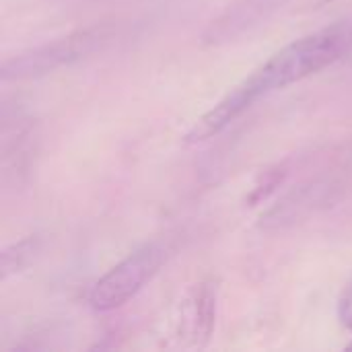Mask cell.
Returning <instances> with one entry per match:
<instances>
[{
	"mask_svg": "<svg viewBox=\"0 0 352 352\" xmlns=\"http://www.w3.org/2000/svg\"><path fill=\"white\" fill-rule=\"evenodd\" d=\"M283 175H285V171H270L268 175H264V179L254 188V192H252V196H250V202L256 204V202L264 200V198L283 182Z\"/></svg>",
	"mask_w": 352,
	"mask_h": 352,
	"instance_id": "obj_7",
	"label": "cell"
},
{
	"mask_svg": "<svg viewBox=\"0 0 352 352\" xmlns=\"http://www.w3.org/2000/svg\"><path fill=\"white\" fill-rule=\"evenodd\" d=\"M352 50V21H342L311 35H305L291 45L274 54L264 66H260L250 78L237 85L229 95L241 111L250 109L260 97L274 89H285L299 82L340 58Z\"/></svg>",
	"mask_w": 352,
	"mask_h": 352,
	"instance_id": "obj_1",
	"label": "cell"
},
{
	"mask_svg": "<svg viewBox=\"0 0 352 352\" xmlns=\"http://www.w3.org/2000/svg\"><path fill=\"white\" fill-rule=\"evenodd\" d=\"M322 2H328V0H322Z\"/></svg>",
	"mask_w": 352,
	"mask_h": 352,
	"instance_id": "obj_9",
	"label": "cell"
},
{
	"mask_svg": "<svg viewBox=\"0 0 352 352\" xmlns=\"http://www.w3.org/2000/svg\"><path fill=\"white\" fill-rule=\"evenodd\" d=\"M338 318H340V324L352 332V280L338 301Z\"/></svg>",
	"mask_w": 352,
	"mask_h": 352,
	"instance_id": "obj_8",
	"label": "cell"
},
{
	"mask_svg": "<svg viewBox=\"0 0 352 352\" xmlns=\"http://www.w3.org/2000/svg\"><path fill=\"white\" fill-rule=\"evenodd\" d=\"M39 241L35 237H27L14 245H10L8 250H4L2 254V278H8L10 272H19L23 270L29 260L33 258V254L37 252Z\"/></svg>",
	"mask_w": 352,
	"mask_h": 352,
	"instance_id": "obj_6",
	"label": "cell"
},
{
	"mask_svg": "<svg viewBox=\"0 0 352 352\" xmlns=\"http://www.w3.org/2000/svg\"><path fill=\"white\" fill-rule=\"evenodd\" d=\"M328 188L322 184H314V186H305L303 190L295 192L293 196H289L287 200H283L270 214L266 221L276 223V225H285V223H293L297 219H301L303 214H309L318 202H322L324 192Z\"/></svg>",
	"mask_w": 352,
	"mask_h": 352,
	"instance_id": "obj_5",
	"label": "cell"
},
{
	"mask_svg": "<svg viewBox=\"0 0 352 352\" xmlns=\"http://www.w3.org/2000/svg\"><path fill=\"white\" fill-rule=\"evenodd\" d=\"M99 37H101L99 29H87V31H80L76 35L54 41L50 45H43V47H39L27 56L6 60L2 66V76L4 78H10V76L21 78V76L43 74L47 70H54V68L68 64V62L85 56L87 52H91Z\"/></svg>",
	"mask_w": 352,
	"mask_h": 352,
	"instance_id": "obj_3",
	"label": "cell"
},
{
	"mask_svg": "<svg viewBox=\"0 0 352 352\" xmlns=\"http://www.w3.org/2000/svg\"><path fill=\"white\" fill-rule=\"evenodd\" d=\"M217 318V291H212L210 285H200L192 291V295L186 301L184 309V336L192 338L194 344L206 342Z\"/></svg>",
	"mask_w": 352,
	"mask_h": 352,
	"instance_id": "obj_4",
	"label": "cell"
},
{
	"mask_svg": "<svg viewBox=\"0 0 352 352\" xmlns=\"http://www.w3.org/2000/svg\"><path fill=\"white\" fill-rule=\"evenodd\" d=\"M163 260L165 250L157 243L134 252L93 285L89 293L91 307L97 311H111L122 307L157 274Z\"/></svg>",
	"mask_w": 352,
	"mask_h": 352,
	"instance_id": "obj_2",
	"label": "cell"
}]
</instances>
